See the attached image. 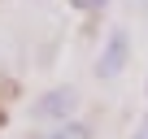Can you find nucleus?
<instances>
[{
  "label": "nucleus",
  "instance_id": "obj_1",
  "mask_svg": "<svg viewBox=\"0 0 148 139\" xmlns=\"http://www.w3.org/2000/svg\"><path fill=\"white\" fill-rule=\"evenodd\" d=\"M126 61H131V35H126V26H113L96 57V78H118L126 70Z\"/></svg>",
  "mask_w": 148,
  "mask_h": 139
},
{
  "label": "nucleus",
  "instance_id": "obj_2",
  "mask_svg": "<svg viewBox=\"0 0 148 139\" xmlns=\"http://www.w3.org/2000/svg\"><path fill=\"white\" fill-rule=\"evenodd\" d=\"M74 109H79V91L74 87H52L31 104V117H39V122H74Z\"/></svg>",
  "mask_w": 148,
  "mask_h": 139
},
{
  "label": "nucleus",
  "instance_id": "obj_3",
  "mask_svg": "<svg viewBox=\"0 0 148 139\" xmlns=\"http://www.w3.org/2000/svg\"><path fill=\"white\" fill-rule=\"evenodd\" d=\"M31 139H92V126L87 122H52V126H44V130H31Z\"/></svg>",
  "mask_w": 148,
  "mask_h": 139
},
{
  "label": "nucleus",
  "instance_id": "obj_4",
  "mask_svg": "<svg viewBox=\"0 0 148 139\" xmlns=\"http://www.w3.org/2000/svg\"><path fill=\"white\" fill-rule=\"evenodd\" d=\"M70 5L79 9V13H96V9H105V5H109V0H70Z\"/></svg>",
  "mask_w": 148,
  "mask_h": 139
},
{
  "label": "nucleus",
  "instance_id": "obj_5",
  "mask_svg": "<svg viewBox=\"0 0 148 139\" xmlns=\"http://www.w3.org/2000/svg\"><path fill=\"white\" fill-rule=\"evenodd\" d=\"M131 5H139V9H144V13H148V0H131Z\"/></svg>",
  "mask_w": 148,
  "mask_h": 139
},
{
  "label": "nucleus",
  "instance_id": "obj_6",
  "mask_svg": "<svg viewBox=\"0 0 148 139\" xmlns=\"http://www.w3.org/2000/svg\"><path fill=\"white\" fill-rule=\"evenodd\" d=\"M135 139H148V126H144V130H139V135H135Z\"/></svg>",
  "mask_w": 148,
  "mask_h": 139
}]
</instances>
